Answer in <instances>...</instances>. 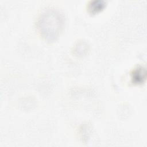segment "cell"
Segmentation results:
<instances>
[{
    "mask_svg": "<svg viewBox=\"0 0 147 147\" xmlns=\"http://www.w3.org/2000/svg\"><path fill=\"white\" fill-rule=\"evenodd\" d=\"M105 6L104 2L102 1H91L88 5V9L91 13H95L101 10Z\"/></svg>",
    "mask_w": 147,
    "mask_h": 147,
    "instance_id": "3957f363",
    "label": "cell"
},
{
    "mask_svg": "<svg viewBox=\"0 0 147 147\" xmlns=\"http://www.w3.org/2000/svg\"><path fill=\"white\" fill-rule=\"evenodd\" d=\"M146 76V71L143 67H138L131 73V80L134 83L141 84L143 83Z\"/></svg>",
    "mask_w": 147,
    "mask_h": 147,
    "instance_id": "7a4b0ae2",
    "label": "cell"
},
{
    "mask_svg": "<svg viewBox=\"0 0 147 147\" xmlns=\"http://www.w3.org/2000/svg\"><path fill=\"white\" fill-rule=\"evenodd\" d=\"M64 25L61 13L55 9H48L40 15L37 26L41 35L47 40H55L59 35Z\"/></svg>",
    "mask_w": 147,
    "mask_h": 147,
    "instance_id": "6da1fadb",
    "label": "cell"
}]
</instances>
